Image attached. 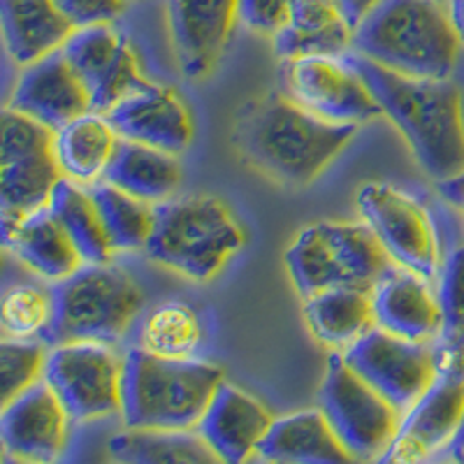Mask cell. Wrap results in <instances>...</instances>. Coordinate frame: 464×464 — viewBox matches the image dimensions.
Here are the masks:
<instances>
[{"mask_svg": "<svg viewBox=\"0 0 464 464\" xmlns=\"http://www.w3.org/2000/svg\"><path fill=\"white\" fill-rule=\"evenodd\" d=\"M342 58L362 77L381 111L401 132L422 172L434 181L464 172L462 91L453 82L406 77L358 52H348Z\"/></svg>", "mask_w": 464, "mask_h": 464, "instance_id": "1", "label": "cell"}, {"mask_svg": "<svg viewBox=\"0 0 464 464\" xmlns=\"http://www.w3.org/2000/svg\"><path fill=\"white\" fill-rule=\"evenodd\" d=\"M355 123H333L288 93H267L239 110L235 144L263 174L293 188L316 181L355 138Z\"/></svg>", "mask_w": 464, "mask_h": 464, "instance_id": "2", "label": "cell"}, {"mask_svg": "<svg viewBox=\"0 0 464 464\" xmlns=\"http://www.w3.org/2000/svg\"><path fill=\"white\" fill-rule=\"evenodd\" d=\"M446 0H379L353 28V49L406 77L450 80L459 56Z\"/></svg>", "mask_w": 464, "mask_h": 464, "instance_id": "3", "label": "cell"}, {"mask_svg": "<svg viewBox=\"0 0 464 464\" xmlns=\"http://www.w3.org/2000/svg\"><path fill=\"white\" fill-rule=\"evenodd\" d=\"M223 383L217 364L196 358H165L142 346L123 358L121 418L126 428L196 430Z\"/></svg>", "mask_w": 464, "mask_h": 464, "instance_id": "4", "label": "cell"}, {"mask_svg": "<svg viewBox=\"0 0 464 464\" xmlns=\"http://www.w3.org/2000/svg\"><path fill=\"white\" fill-rule=\"evenodd\" d=\"M244 246V232L226 202L186 196L153 205V230L144 254L193 281H209Z\"/></svg>", "mask_w": 464, "mask_h": 464, "instance_id": "5", "label": "cell"}, {"mask_svg": "<svg viewBox=\"0 0 464 464\" xmlns=\"http://www.w3.org/2000/svg\"><path fill=\"white\" fill-rule=\"evenodd\" d=\"M53 312L40 337L47 346L72 342L116 343L138 318L142 290L123 269L84 263L52 288Z\"/></svg>", "mask_w": 464, "mask_h": 464, "instance_id": "6", "label": "cell"}, {"mask_svg": "<svg viewBox=\"0 0 464 464\" xmlns=\"http://www.w3.org/2000/svg\"><path fill=\"white\" fill-rule=\"evenodd\" d=\"M392 267L395 263L364 221L314 223L285 251L288 276L304 300L333 288L374 293Z\"/></svg>", "mask_w": 464, "mask_h": 464, "instance_id": "7", "label": "cell"}, {"mask_svg": "<svg viewBox=\"0 0 464 464\" xmlns=\"http://www.w3.org/2000/svg\"><path fill=\"white\" fill-rule=\"evenodd\" d=\"M321 411L353 459H381L400 430L401 413L346 364L342 353L327 360Z\"/></svg>", "mask_w": 464, "mask_h": 464, "instance_id": "8", "label": "cell"}, {"mask_svg": "<svg viewBox=\"0 0 464 464\" xmlns=\"http://www.w3.org/2000/svg\"><path fill=\"white\" fill-rule=\"evenodd\" d=\"M63 172L53 151V130L7 107L0 130V200L3 218H22L49 207Z\"/></svg>", "mask_w": 464, "mask_h": 464, "instance_id": "9", "label": "cell"}, {"mask_svg": "<svg viewBox=\"0 0 464 464\" xmlns=\"http://www.w3.org/2000/svg\"><path fill=\"white\" fill-rule=\"evenodd\" d=\"M464 420V346H443L439 370L420 400L401 416L379 462L409 464L449 450Z\"/></svg>", "mask_w": 464, "mask_h": 464, "instance_id": "10", "label": "cell"}, {"mask_svg": "<svg viewBox=\"0 0 464 464\" xmlns=\"http://www.w3.org/2000/svg\"><path fill=\"white\" fill-rule=\"evenodd\" d=\"M358 211L397 267L432 281L441 267L437 230L428 209L404 190L370 181L358 190Z\"/></svg>", "mask_w": 464, "mask_h": 464, "instance_id": "11", "label": "cell"}, {"mask_svg": "<svg viewBox=\"0 0 464 464\" xmlns=\"http://www.w3.org/2000/svg\"><path fill=\"white\" fill-rule=\"evenodd\" d=\"M123 360L110 343L72 342L52 346L44 376L72 422L121 413Z\"/></svg>", "mask_w": 464, "mask_h": 464, "instance_id": "12", "label": "cell"}, {"mask_svg": "<svg viewBox=\"0 0 464 464\" xmlns=\"http://www.w3.org/2000/svg\"><path fill=\"white\" fill-rule=\"evenodd\" d=\"M342 355L348 367L379 391L401 416L420 400L439 370V353L428 342H411L381 327H372Z\"/></svg>", "mask_w": 464, "mask_h": 464, "instance_id": "13", "label": "cell"}, {"mask_svg": "<svg viewBox=\"0 0 464 464\" xmlns=\"http://www.w3.org/2000/svg\"><path fill=\"white\" fill-rule=\"evenodd\" d=\"M285 93L333 123H367L381 116L364 80L342 56H302L281 63Z\"/></svg>", "mask_w": 464, "mask_h": 464, "instance_id": "14", "label": "cell"}, {"mask_svg": "<svg viewBox=\"0 0 464 464\" xmlns=\"http://www.w3.org/2000/svg\"><path fill=\"white\" fill-rule=\"evenodd\" d=\"M61 49L84 82L93 111L105 114L132 91L149 84L140 72L138 56L128 37L111 24L74 28Z\"/></svg>", "mask_w": 464, "mask_h": 464, "instance_id": "15", "label": "cell"}, {"mask_svg": "<svg viewBox=\"0 0 464 464\" xmlns=\"http://www.w3.org/2000/svg\"><path fill=\"white\" fill-rule=\"evenodd\" d=\"M72 418L65 411L47 381H37L28 391L3 404L0 441L5 455L24 462H52L68 446Z\"/></svg>", "mask_w": 464, "mask_h": 464, "instance_id": "16", "label": "cell"}, {"mask_svg": "<svg viewBox=\"0 0 464 464\" xmlns=\"http://www.w3.org/2000/svg\"><path fill=\"white\" fill-rule=\"evenodd\" d=\"M237 0H168V26L174 58L188 80H202L226 52Z\"/></svg>", "mask_w": 464, "mask_h": 464, "instance_id": "17", "label": "cell"}, {"mask_svg": "<svg viewBox=\"0 0 464 464\" xmlns=\"http://www.w3.org/2000/svg\"><path fill=\"white\" fill-rule=\"evenodd\" d=\"M7 107L44 123L53 132L77 116L93 111L89 91L65 58L63 49L26 65Z\"/></svg>", "mask_w": 464, "mask_h": 464, "instance_id": "18", "label": "cell"}, {"mask_svg": "<svg viewBox=\"0 0 464 464\" xmlns=\"http://www.w3.org/2000/svg\"><path fill=\"white\" fill-rule=\"evenodd\" d=\"M121 140L181 153L193 142V119L188 107L172 89L144 84L105 111Z\"/></svg>", "mask_w": 464, "mask_h": 464, "instance_id": "19", "label": "cell"}, {"mask_svg": "<svg viewBox=\"0 0 464 464\" xmlns=\"http://www.w3.org/2000/svg\"><path fill=\"white\" fill-rule=\"evenodd\" d=\"M272 422V413L256 397L223 381L196 430L221 462L239 464L256 458Z\"/></svg>", "mask_w": 464, "mask_h": 464, "instance_id": "20", "label": "cell"}, {"mask_svg": "<svg viewBox=\"0 0 464 464\" xmlns=\"http://www.w3.org/2000/svg\"><path fill=\"white\" fill-rule=\"evenodd\" d=\"M376 327L411 342H430L441 334L443 312L439 295L430 288V279L392 267L372 293Z\"/></svg>", "mask_w": 464, "mask_h": 464, "instance_id": "21", "label": "cell"}, {"mask_svg": "<svg viewBox=\"0 0 464 464\" xmlns=\"http://www.w3.org/2000/svg\"><path fill=\"white\" fill-rule=\"evenodd\" d=\"M3 242L26 267L49 281L65 279L84 265L49 207L22 218H3Z\"/></svg>", "mask_w": 464, "mask_h": 464, "instance_id": "22", "label": "cell"}, {"mask_svg": "<svg viewBox=\"0 0 464 464\" xmlns=\"http://www.w3.org/2000/svg\"><path fill=\"white\" fill-rule=\"evenodd\" d=\"M256 459L284 464L353 462L321 409L275 418L256 450Z\"/></svg>", "mask_w": 464, "mask_h": 464, "instance_id": "23", "label": "cell"}, {"mask_svg": "<svg viewBox=\"0 0 464 464\" xmlns=\"http://www.w3.org/2000/svg\"><path fill=\"white\" fill-rule=\"evenodd\" d=\"M272 40L281 61L343 56L353 49V26L334 0H295L288 22Z\"/></svg>", "mask_w": 464, "mask_h": 464, "instance_id": "24", "label": "cell"}, {"mask_svg": "<svg viewBox=\"0 0 464 464\" xmlns=\"http://www.w3.org/2000/svg\"><path fill=\"white\" fill-rule=\"evenodd\" d=\"M0 12L7 53L16 65H31L49 56L74 33L53 0H0Z\"/></svg>", "mask_w": 464, "mask_h": 464, "instance_id": "25", "label": "cell"}, {"mask_svg": "<svg viewBox=\"0 0 464 464\" xmlns=\"http://www.w3.org/2000/svg\"><path fill=\"white\" fill-rule=\"evenodd\" d=\"M121 138L105 114L86 111L53 132V151L63 177L80 184L101 181Z\"/></svg>", "mask_w": 464, "mask_h": 464, "instance_id": "26", "label": "cell"}, {"mask_svg": "<svg viewBox=\"0 0 464 464\" xmlns=\"http://www.w3.org/2000/svg\"><path fill=\"white\" fill-rule=\"evenodd\" d=\"M304 318L314 337L333 351H346L376 327L370 290L333 288L304 300Z\"/></svg>", "mask_w": 464, "mask_h": 464, "instance_id": "27", "label": "cell"}, {"mask_svg": "<svg viewBox=\"0 0 464 464\" xmlns=\"http://www.w3.org/2000/svg\"><path fill=\"white\" fill-rule=\"evenodd\" d=\"M174 156L177 153L121 140L102 179L140 200L159 205V202L169 200L181 184L179 160Z\"/></svg>", "mask_w": 464, "mask_h": 464, "instance_id": "28", "label": "cell"}, {"mask_svg": "<svg viewBox=\"0 0 464 464\" xmlns=\"http://www.w3.org/2000/svg\"><path fill=\"white\" fill-rule=\"evenodd\" d=\"M107 453L126 464L221 462L198 430L128 428L110 439Z\"/></svg>", "mask_w": 464, "mask_h": 464, "instance_id": "29", "label": "cell"}, {"mask_svg": "<svg viewBox=\"0 0 464 464\" xmlns=\"http://www.w3.org/2000/svg\"><path fill=\"white\" fill-rule=\"evenodd\" d=\"M49 209L63 226V230L68 232V237L72 239L84 263H110L114 248L107 239L105 226H102V218L98 214L89 186L84 188V186H80V181L63 177L53 188Z\"/></svg>", "mask_w": 464, "mask_h": 464, "instance_id": "30", "label": "cell"}, {"mask_svg": "<svg viewBox=\"0 0 464 464\" xmlns=\"http://www.w3.org/2000/svg\"><path fill=\"white\" fill-rule=\"evenodd\" d=\"M89 190L98 207L111 248L114 251L144 248L153 230L151 202L140 200L105 179L89 184Z\"/></svg>", "mask_w": 464, "mask_h": 464, "instance_id": "31", "label": "cell"}, {"mask_svg": "<svg viewBox=\"0 0 464 464\" xmlns=\"http://www.w3.org/2000/svg\"><path fill=\"white\" fill-rule=\"evenodd\" d=\"M140 342L156 355L193 358L202 343L200 318L184 302H165L144 318Z\"/></svg>", "mask_w": 464, "mask_h": 464, "instance_id": "32", "label": "cell"}, {"mask_svg": "<svg viewBox=\"0 0 464 464\" xmlns=\"http://www.w3.org/2000/svg\"><path fill=\"white\" fill-rule=\"evenodd\" d=\"M47 343L33 339L5 337L0 343V383H3V404L28 391L43 381L47 364Z\"/></svg>", "mask_w": 464, "mask_h": 464, "instance_id": "33", "label": "cell"}, {"mask_svg": "<svg viewBox=\"0 0 464 464\" xmlns=\"http://www.w3.org/2000/svg\"><path fill=\"white\" fill-rule=\"evenodd\" d=\"M52 312V290L35 288V285H14L3 297L0 323L7 337L31 339L47 330Z\"/></svg>", "mask_w": 464, "mask_h": 464, "instance_id": "34", "label": "cell"}, {"mask_svg": "<svg viewBox=\"0 0 464 464\" xmlns=\"http://www.w3.org/2000/svg\"><path fill=\"white\" fill-rule=\"evenodd\" d=\"M437 295L443 312L441 339L443 343H453L464 334V244L443 263Z\"/></svg>", "mask_w": 464, "mask_h": 464, "instance_id": "35", "label": "cell"}, {"mask_svg": "<svg viewBox=\"0 0 464 464\" xmlns=\"http://www.w3.org/2000/svg\"><path fill=\"white\" fill-rule=\"evenodd\" d=\"M295 0H237L239 22L248 31L275 37L288 22Z\"/></svg>", "mask_w": 464, "mask_h": 464, "instance_id": "36", "label": "cell"}, {"mask_svg": "<svg viewBox=\"0 0 464 464\" xmlns=\"http://www.w3.org/2000/svg\"><path fill=\"white\" fill-rule=\"evenodd\" d=\"M74 28L111 24L123 12L126 0H53Z\"/></svg>", "mask_w": 464, "mask_h": 464, "instance_id": "37", "label": "cell"}, {"mask_svg": "<svg viewBox=\"0 0 464 464\" xmlns=\"http://www.w3.org/2000/svg\"><path fill=\"white\" fill-rule=\"evenodd\" d=\"M437 190H439V196L449 202V205H453L455 209L462 211V223H464V172L455 174V177H450V179L437 181Z\"/></svg>", "mask_w": 464, "mask_h": 464, "instance_id": "38", "label": "cell"}, {"mask_svg": "<svg viewBox=\"0 0 464 464\" xmlns=\"http://www.w3.org/2000/svg\"><path fill=\"white\" fill-rule=\"evenodd\" d=\"M334 3H337L339 10L343 12V16L351 22V26L355 28L362 22V16L367 14L379 0H334Z\"/></svg>", "mask_w": 464, "mask_h": 464, "instance_id": "39", "label": "cell"}, {"mask_svg": "<svg viewBox=\"0 0 464 464\" xmlns=\"http://www.w3.org/2000/svg\"><path fill=\"white\" fill-rule=\"evenodd\" d=\"M449 3V14L453 22L455 33H458L459 43L464 47V0H446Z\"/></svg>", "mask_w": 464, "mask_h": 464, "instance_id": "40", "label": "cell"}, {"mask_svg": "<svg viewBox=\"0 0 464 464\" xmlns=\"http://www.w3.org/2000/svg\"><path fill=\"white\" fill-rule=\"evenodd\" d=\"M450 458H459V455L464 453V420H462V428H459V432H458V437H455V441H453V446H450Z\"/></svg>", "mask_w": 464, "mask_h": 464, "instance_id": "41", "label": "cell"}, {"mask_svg": "<svg viewBox=\"0 0 464 464\" xmlns=\"http://www.w3.org/2000/svg\"><path fill=\"white\" fill-rule=\"evenodd\" d=\"M443 346H464V334H462V337L458 339V342H453V343H443Z\"/></svg>", "mask_w": 464, "mask_h": 464, "instance_id": "42", "label": "cell"}, {"mask_svg": "<svg viewBox=\"0 0 464 464\" xmlns=\"http://www.w3.org/2000/svg\"><path fill=\"white\" fill-rule=\"evenodd\" d=\"M462 123H464V93H462Z\"/></svg>", "mask_w": 464, "mask_h": 464, "instance_id": "43", "label": "cell"}, {"mask_svg": "<svg viewBox=\"0 0 464 464\" xmlns=\"http://www.w3.org/2000/svg\"><path fill=\"white\" fill-rule=\"evenodd\" d=\"M455 459H458V462H464V453L459 455V458H455Z\"/></svg>", "mask_w": 464, "mask_h": 464, "instance_id": "44", "label": "cell"}]
</instances>
